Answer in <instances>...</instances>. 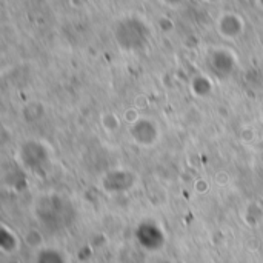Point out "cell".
I'll return each instance as SVG.
<instances>
[{"label":"cell","mask_w":263,"mask_h":263,"mask_svg":"<svg viewBox=\"0 0 263 263\" xmlns=\"http://www.w3.org/2000/svg\"><path fill=\"white\" fill-rule=\"evenodd\" d=\"M193 91L197 97H206L208 94H211L213 91V85H211V80L205 79V77H199L194 80L193 83Z\"/></svg>","instance_id":"8992f818"},{"label":"cell","mask_w":263,"mask_h":263,"mask_svg":"<svg viewBox=\"0 0 263 263\" xmlns=\"http://www.w3.org/2000/svg\"><path fill=\"white\" fill-rule=\"evenodd\" d=\"M100 183L106 193L120 194V193H126L136 186L137 176L128 168H114V170L108 171L106 174H103Z\"/></svg>","instance_id":"7a4b0ae2"},{"label":"cell","mask_w":263,"mask_h":263,"mask_svg":"<svg viewBox=\"0 0 263 263\" xmlns=\"http://www.w3.org/2000/svg\"><path fill=\"white\" fill-rule=\"evenodd\" d=\"M123 119H125L129 125H133V123H134V122H137L140 117H139V114H137L136 108H129V109H126V111H125Z\"/></svg>","instance_id":"9c48e42d"},{"label":"cell","mask_w":263,"mask_h":263,"mask_svg":"<svg viewBox=\"0 0 263 263\" xmlns=\"http://www.w3.org/2000/svg\"><path fill=\"white\" fill-rule=\"evenodd\" d=\"M262 119H263V112H262Z\"/></svg>","instance_id":"30bf717a"},{"label":"cell","mask_w":263,"mask_h":263,"mask_svg":"<svg viewBox=\"0 0 263 263\" xmlns=\"http://www.w3.org/2000/svg\"><path fill=\"white\" fill-rule=\"evenodd\" d=\"M214 182H216L219 186H225V185H228V182H230V174H228L227 171H219V173L214 176Z\"/></svg>","instance_id":"ba28073f"},{"label":"cell","mask_w":263,"mask_h":263,"mask_svg":"<svg viewBox=\"0 0 263 263\" xmlns=\"http://www.w3.org/2000/svg\"><path fill=\"white\" fill-rule=\"evenodd\" d=\"M34 263H66L63 254L54 248H43L37 253Z\"/></svg>","instance_id":"5b68a950"},{"label":"cell","mask_w":263,"mask_h":263,"mask_svg":"<svg viewBox=\"0 0 263 263\" xmlns=\"http://www.w3.org/2000/svg\"><path fill=\"white\" fill-rule=\"evenodd\" d=\"M17 159L23 168L34 174H40L51 168V151L39 140H28L22 143L17 153Z\"/></svg>","instance_id":"6da1fadb"},{"label":"cell","mask_w":263,"mask_h":263,"mask_svg":"<svg viewBox=\"0 0 263 263\" xmlns=\"http://www.w3.org/2000/svg\"><path fill=\"white\" fill-rule=\"evenodd\" d=\"M20 247V240L15 236V233L12 230H9L6 225L0 227V248L5 254H11L15 253Z\"/></svg>","instance_id":"277c9868"},{"label":"cell","mask_w":263,"mask_h":263,"mask_svg":"<svg viewBox=\"0 0 263 263\" xmlns=\"http://www.w3.org/2000/svg\"><path fill=\"white\" fill-rule=\"evenodd\" d=\"M129 137L131 140L142 148L154 146L160 139V128L153 119L140 117L137 122L129 125Z\"/></svg>","instance_id":"3957f363"},{"label":"cell","mask_w":263,"mask_h":263,"mask_svg":"<svg viewBox=\"0 0 263 263\" xmlns=\"http://www.w3.org/2000/svg\"><path fill=\"white\" fill-rule=\"evenodd\" d=\"M102 126L108 131V133H114L120 128V119L114 114V112H105L102 116Z\"/></svg>","instance_id":"52a82bcc"}]
</instances>
